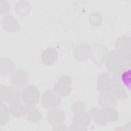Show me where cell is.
<instances>
[{
  "mask_svg": "<svg viewBox=\"0 0 131 131\" xmlns=\"http://www.w3.org/2000/svg\"><path fill=\"white\" fill-rule=\"evenodd\" d=\"M130 55L113 50L108 53L105 60V67L110 73L119 76L130 66Z\"/></svg>",
  "mask_w": 131,
  "mask_h": 131,
  "instance_id": "obj_1",
  "label": "cell"
},
{
  "mask_svg": "<svg viewBox=\"0 0 131 131\" xmlns=\"http://www.w3.org/2000/svg\"><path fill=\"white\" fill-rule=\"evenodd\" d=\"M21 98L28 106H34L38 104L40 98V93L34 85H28L21 92Z\"/></svg>",
  "mask_w": 131,
  "mask_h": 131,
  "instance_id": "obj_2",
  "label": "cell"
},
{
  "mask_svg": "<svg viewBox=\"0 0 131 131\" xmlns=\"http://www.w3.org/2000/svg\"><path fill=\"white\" fill-rule=\"evenodd\" d=\"M0 98L1 101L11 104L19 101L21 98V92L17 88L1 85Z\"/></svg>",
  "mask_w": 131,
  "mask_h": 131,
  "instance_id": "obj_3",
  "label": "cell"
},
{
  "mask_svg": "<svg viewBox=\"0 0 131 131\" xmlns=\"http://www.w3.org/2000/svg\"><path fill=\"white\" fill-rule=\"evenodd\" d=\"M72 78L68 75L59 77L54 85L55 92L61 97L68 96L72 91Z\"/></svg>",
  "mask_w": 131,
  "mask_h": 131,
  "instance_id": "obj_4",
  "label": "cell"
},
{
  "mask_svg": "<svg viewBox=\"0 0 131 131\" xmlns=\"http://www.w3.org/2000/svg\"><path fill=\"white\" fill-rule=\"evenodd\" d=\"M114 75L111 73H103L99 75L97 87L100 94H111Z\"/></svg>",
  "mask_w": 131,
  "mask_h": 131,
  "instance_id": "obj_5",
  "label": "cell"
},
{
  "mask_svg": "<svg viewBox=\"0 0 131 131\" xmlns=\"http://www.w3.org/2000/svg\"><path fill=\"white\" fill-rule=\"evenodd\" d=\"M60 96L52 90L45 91L42 95L41 103L43 106L48 110L57 107L60 105Z\"/></svg>",
  "mask_w": 131,
  "mask_h": 131,
  "instance_id": "obj_6",
  "label": "cell"
},
{
  "mask_svg": "<svg viewBox=\"0 0 131 131\" xmlns=\"http://www.w3.org/2000/svg\"><path fill=\"white\" fill-rule=\"evenodd\" d=\"M91 118L88 113H84L74 115L72 119V123L70 130H86L91 123Z\"/></svg>",
  "mask_w": 131,
  "mask_h": 131,
  "instance_id": "obj_7",
  "label": "cell"
},
{
  "mask_svg": "<svg viewBox=\"0 0 131 131\" xmlns=\"http://www.w3.org/2000/svg\"><path fill=\"white\" fill-rule=\"evenodd\" d=\"M107 48L102 45H97L93 47L91 54L92 62L95 64L100 66L104 62L108 54Z\"/></svg>",
  "mask_w": 131,
  "mask_h": 131,
  "instance_id": "obj_8",
  "label": "cell"
},
{
  "mask_svg": "<svg viewBox=\"0 0 131 131\" xmlns=\"http://www.w3.org/2000/svg\"><path fill=\"white\" fill-rule=\"evenodd\" d=\"M29 81L28 73L22 69L15 71L10 78V83L14 87L19 88L25 86Z\"/></svg>",
  "mask_w": 131,
  "mask_h": 131,
  "instance_id": "obj_9",
  "label": "cell"
},
{
  "mask_svg": "<svg viewBox=\"0 0 131 131\" xmlns=\"http://www.w3.org/2000/svg\"><path fill=\"white\" fill-rule=\"evenodd\" d=\"M92 48L90 45L82 43L77 46L73 51L74 58L79 62L86 61L90 57Z\"/></svg>",
  "mask_w": 131,
  "mask_h": 131,
  "instance_id": "obj_10",
  "label": "cell"
},
{
  "mask_svg": "<svg viewBox=\"0 0 131 131\" xmlns=\"http://www.w3.org/2000/svg\"><path fill=\"white\" fill-rule=\"evenodd\" d=\"M111 94L119 100H125L128 97L127 93L121 83L119 76L114 74L113 80Z\"/></svg>",
  "mask_w": 131,
  "mask_h": 131,
  "instance_id": "obj_11",
  "label": "cell"
},
{
  "mask_svg": "<svg viewBox=\"0 0 131 131\" xmlns=\"http://www.w3.org/2000/svg\"><path fill=\"white\" fill-rule=\"evenodd\" d=\"M88 114L94 122L99 125L105 126L109 123L104 108H92L89 111Z\"/></svg>",
  "mask_w": 131,
  "mask_h": 131,
  "instance_id": "obj_12",
  "label": "cell"
},
{
  "mask_svg": "<svg viewBox=\"0 0 131 131\" xmlns=\"http://www.w3.org/2000/svg\"><path fill=\"white\" fill-rule=\"evenodd\" d=\"M47 119L52 127L63 123L65 119L64 113L59 108H55L50 110L47 114Z\"/></svg>",
  "mask_w": 131,
  "mask_h": 131,
  "instance_id": "obj_13",
  "label": "cell"
},
{
  "mask_svg": "<svg viewBox=\"0 0 131 131\" xmlns=\"http://www.w3.org/2000/svg\"><path fill=\"white\" fill-rule=\"evenodd\" d=\"M2 26L3 29L8 32H15L20 30L18 21L11 15L4 16L2 20Z\"/></svg>",
  "mask_w": 131,
  "mask_h": 131,
  "instance_id": "obj_14",
  "label": "cell"
},
{
  "mask_svg": "<svg viewBox=\"0 0 131 131\" xmlns=\"http://www.w3.org/2000/svg\"><path fill=\"white\" fill-rule=\"evenodd\" d=\"M58 57V54L56 50L53 47L47 48L42 53L41 60L42 62L47 66H51L55 63Z\"/></svg>",
  "mask_w": 131,
  "mask_h": 131,
  "instance_id": "obj_15",
  "label": "cell"
},
{
  "mask_svg": "<svg viewBox=\"0 0 131 131\" xmlns=\"http://www.w3.org/2000/svg\"><path fill=\"white\" fill-rule=\"evenodd\" d=\"M130 37L123 35L116 40L115 47L116 50L125 54L130 55Z\"/></svg>",
  "mask_w": 131,
  "mask_h": 131,
  "instance_id": "obj_16",
  "label": "cell"
},
{
  "mask_svg": "<svg viewBox=\"0 0 131 131\" xmlns=\"http://www.w3.org/2000/svg\"><path fill=\"white\" fill-rule=\"evenodd\" d=\"M98 103L103 107H113L117 106L115 97L111 94H100L98 98Z\"/></svg>",
  "mask_w": 131,
  "mask_h": 131,
  "instance_id": "obj_17",
  "label": "cell"
},
{
  "mask_svg": "<svg viewBox=\"0 0 131 131\" xmlns=\"http://www.w3.org/2000/svg\"><path fill=\"white\" fill-rule=\"evenodd\" d=\"M27 108L28 106L18 101L11 104L9 107V111L10 113L13 117L19 118L25 116Z\"/></svg>",
  "mask_w": 131,
  "mask_h": 131,
  "instance_id": "obj_18",
  "label": "cell"
},
{
  "mask_svg": "<svg viewBox=\"0 0 131 131\" xmlns=\"http://www.w3.org/2000/svg\"><path fill=\"white\" fill-rule=\"evenodd\" d=\"M14 69L15 64L11 59L6 58L1 59L0 70L2 75H9L14 71Z\"/></svg>",
  "mask_w": 131,
  "mask_h": 131,
  "instance_id": "obj_19",
  "label": "cell"
},
{
  "mask_svg": "<svg viewBox=\"0 0 131 131\" xmlns=\"http://www.w3.org/2000/svg\"><path fill=\"white\" fill-rule=\"evenodd\" d=\"M24 117L29 121L36 122L42 119V115L34 106H28Z\"/></svg>",
  "mask_w": 131,
  "mask_h": 131,
  "instance_id": "obj_20",
  "label": "cell"
},
{
  "mask_svg": "<svg viewBox=\"0 0 131 131\" xmlns=\"http://www.w3.org/2000/svg\"><path fill=\"white\" fill-rule=\"evenodd\" d=\"M14 9L15 13L18 15L25 16L30 13L31 6L28 1H20L15 4Z\"/></svg>",
  "mask_w": 131,
  "mask_h": 131,
  "instance_id": "obj_21",
  "label": "cell"
},
{
  "mask_svg": "<svg viewBox=\"0 0 131 131\" xmlns=\"http://www.w3.org/2000/svg\"><path fill=\"white\" fill-rule=\"evenodd\" d=\"M0 110H1V114H0V119H1V126H2L5 124L9 119L10 117V113H9V109L8 108L6 104L3 103L1 101L0 104Z\"/></svg>",
  "mask_w": 131,
  "mask_h": 131,
  "instance_id": "obj_22",
  "label": "cell"
},
{
  "mask_svg": "<svg viewBox=\"0 0 131 131\" xmlns=\"http://www.w3.org/2000/svg\"><path fill=\"white\" fill-rule=\"evenodd\" d=\"M86 110L84 104L79 100L74 102L71 106V112L74 115L85 113Z\"/></svg>",
  "mask_w": 131,
  "mask_h": 131,
  "instance_id": "obj_23",
  "label": "cell"
},
{
  "mask_svg": "<svg viewBox=\"0 0 131 131\" xmlns=\"http://www.w3.org/2000/svg\"><path fill=\"white\" fill-rule=\"evenodd\" d=\"M90 23L94 27H99L101 26L103 23V18L102 16L98 13H92L89 17Z\"/></svg>",
  "mask_w": 131,
  "mask_h": 131,
  "instance_id": "obj_24",
  "label": "cell"
},
{
  "mask_svg": "<svg viewBox=\"0 0 131 131\" xmlns=\"http://www.w3.org/2000/svg\"><path fill=\"white\" fill-rule=\"evenodd\" d=\"M120 75H121V80L122 83L126 86L129 90L130 89V70H125Z\"/></svg>",
  "mask_w": 131,
  "mask_h": 131,
  "instance_id": "obj_25",
  "label": "cell"
},
{
  "mask_svg": "<svg viewBox=\"0 0 131 131\" xmlns=\"http://www.w3.org/2000/svg\"><path fill=\"white\" fill-rule=\"evenodd\" d=\"M1 4V14H4L9 13L10 11V5L6 1H0Z\"/></svg>",
  "mask_w": 131,
  "mask_h": 131,
  "instance_id": "obj_26",
  "label": "cell"
},
{
  "mask_svg": "<svg viewBox=\"0 0 131 131\" xmlns=\"http://www.w3.org/2000/svg\"><path fill=\"white\" fill-rule=\"evenodd\" d=\"M53 129L55 130H68L67 126L66 125L63 124V123L58 124L54 127H52Z\"/></svg>",
  "mask_w": 131,
  "mask_h": 131,
  "instance_id": "obj_27",
  "label": "cell"
}]
</instances>
